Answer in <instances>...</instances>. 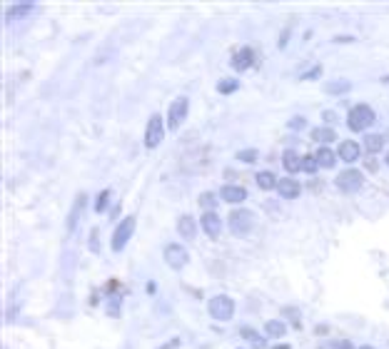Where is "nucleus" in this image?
Returning a JSON list of instances; mask_svg holds the SVG:
<instances>
[{
    "instance_id": "dca6fc26",
    "label": "nucleus",
    "mask_w": 389,
    "mask_h": 349,
    "mask_svg": "<svg viewBox=\"0 0 389 349\" xmlns=\"http://www.w3.org/2000/svg\"><path fill=\"white\" fill-rule=\"evenodd\" d=\"M240 337H242V339H245L252 349H265L267 347V337H265V334H260L257 330H252V327H247V324H245V327H240Z\"/></svg>"
},
{
    "instance_id": "6ab92c4d",
    "label": "nucleus",
    "mask_w": 389,
    "mask_h": 349,
    "mask_svg": "<svg viewBox=\"0 0 389 349\" xmlns=\"http://www.w3.org/2000/svg\"><path fill=\"white\" fill-rule=\"evenodd\" d=\"M33 8H35V3H15V5H10V8L5 10V20H8V23H13V20L25 18Z\"/></svg>"
},
{
    "instance_id": "20e7f679",
    "label": "nucleus",
    "mask_w": 389,
    "mask_h": 349,
    "mask_svg": "<svg viewBox=\"0 0 389 349\" xmlns=\"http://www.w3.org/2000/svg\"><path fill=\"white\" fill-rule=\"evenodd\" d=\"M135 225H137L135 214H127V217L117 225L115 232H113V237H110V247H113V252H122V250H125V245L130 242V237L135 234Z\"/></svg>"
},
{
    "instance_id": "c9c22d12",
    "label": "nucleus",
    "mask_w": 389,
    "mask_h": 349,
    "mask_svg": "<svg viewBox=\"0 0 389 349\" xmlns=\"http://www.w3.org/2000/svg\"><path fill=\"white\" fill-rule=\"evenodd\" d=\"M322 120H325V125H330V127H332V122L337 120V115H334L332 110H325V113H322Z\"/></svg>"
},
{
    "instance_id": "4c0bfd02",
    "label": "nucleus",
    "mask_w": 389,
    "mask_h": 349,
    "mask_svg": "<svg viewBox=\"0 0 389 349\" xmlns=\"http://www.w3.org/2000/svg\"><path fill=\"white\" fill-rule=\"evenodd\" d=\"M290 40V33H282V40H279V48H285V42Z\"/></svg>"
},
{
    "instance_id": "f3484780",
    "label": "nucleus",
    "mask_w": 389,
    "mask_h": 349,
    "mask_svg": "<svg viewBox=\"0 0 389 349\" xmlns=\"http://www.w3.org/2000/svg\"><path fill=\"white\" fill-rule=\"evenodd\" d=\"M312 140L319 142V147H330V142L337 140V133H334V127H330V125H319V127L312 130Z\"/></svg>"
},
{
    "instance_id": "5701e85b",
    "label": "nucleus",
    "mask_w": 389,
    "mask_h": 349,
    "mask_svg": "<svg viewBox=\"0 0 389 349\" xmlns=\"http://www.w3.org/2000/svg\"><path fill=\"white\" fill-rule=\"evenodd\" d=\"M350 90H352V82L344 78L330 80V82L325 85V93H327V95H347Z\"/></svg>"
},
{
    "instance_id": "cd10ccee",
    "label": "nucleus",
    "mask_w": 389,
    "mask_h": 349,
    "mask_svg": "<svg viewBox=\"0 0 389 349\" xmlns=\"http://www.w3.org/2000/svg\"><path fill=\"white\" fill-rule=\"evenodd\" d=\"M200 205H202L205 212H210V210H214V205H217V197H214L212 192H202L200 194Z\"/></svg>"
},
{
    "instance_id": "f257e3e1",
    "label": "nucleus",
    "mask_w": 389,
    "mask_h": 349,
    "mask_svg": "<svg viewBox=\"0 0 389 349\" xmlns=\"http://www.w3.org/2000/svg\"><path fill=\"white\" fill-rule=\"evenodd\" d=\"M374 110H372L367 102H359V105H354L350 113H347V127H350L352 133H367V127L374 125Z\"/></svg>"
},
{
    "instance_id": "473e14b6",
    "label": "nucleus",
    "mask_w": 389,
    "mask_h": 349,
    "mask_svg": "<svg viewBox=\"0 0 389 349\" xmlns=\"http://www.w3.org/2000/svg\"><path fill=\"white\" fill-rule=\"evenodd\" d=\"M305 125H307V120H305L302 115H297V117H292V120H287V127H290V130H302Z\"/></svg>"
},
{
    "instance_id": "f8f14e48",
    "label": "nucleus",
    "mask_w": 389,
    "mask_h": 349,
    "mask_svg": "<svg viewBox=\"0 0 389 349\" xmlns=\"http://www.w3.org/2000/svg\"><path fill=\"white\" fill-rule=\"evenodd\" d=\"M110 290H113V292H107V297H105V310H107V314H110V317H120V312H122V299H125V292L117 287V282H113V285H110Z\"/></svg>"
},
{
    "instance_id": "1a4fd4ad",
    "label": "nucleus",
    "mask_w": 389,
    "mask_h": 349,
    "mask_svg": "<svg viewBox=\"0 0 389 349\" xmlns=\"http://www.w3.org/2000/svg\"><path fill=\"white\" fill-rule=\"evenodd\" d=\"M187 259H190V254H187V250H185L182 245L172 242V245L165 247V262H167L170 270H182V267L187 265Z\"/></svg>"
},
{
    "instance_id": "79ce46f5",
    "label": "nucleus",
    "mask_w": 389,
    "mask_h": 349,
    "mask_svg": "<svg viewBox=\"0 0 389 349\" xmlns=\"http://www.w3.org/2000/svg\"><path fill=\"white\" fill-rule=\"evenodd\" d=\"M237 349H245V347H237Z\"/></svg>"
},
{
    "instance_id": "e433bc0d",
    "label": "nucleus",
    "mask_w": 389,
    "mask_h": 349,
    "mask_svg": "<svg viewBox=\"0 0 389 349\" xmlns=\"http://www.w3.org/2000/svg\"><path fill=\"white\" fill-rule=\"evenodd\" d=\"M177 344H180V339H172V342H167V344H162V347H157V349H175Z\"/></svg>"
},
{
    "instance_id": "39448f33",
    "label": "nucleus",
    "mask_w": 389,
    "mask_h": 349,
    "mask_svg": "<svg viewBox=\"0 0 389 349\" xmlns=\"http://www.w3.org/2000/svg\"><path fill=\"white\" fill-rule=\"evenodd\" d=\"M187 113H190V100H187V95L175 97L172 105L167 107V130L175 133L177 127L187 120Z\"/></svg>"
},
{
    "instance_id": "c756f323",
    "label": "nucleus",
    "mask_w": 389,
    "mask_h": 349,
    "mask_svg": "<svg viewBox=\"0 0 389 349\" xmlns=\"http://www.w3.org/2000/svg\"><path fill=\"white\" fill-rule=\"evenodd\" d=\"M257 150H252V147H250V150H240V152H237V160H240V162H247V165H252L254 160H257Z\"/></svg>"
},
{
    "instance_id": "bb28decb",
    "label": "nucleus",
    "mask_w": 389,
    "mask_h": 349,
    "mask_svg": "<svg viewBox=\"0 0 389 349\" xmlns=\"http://www.w3.org/2000/svg\"><path fill=\"white\" fill-rule=\"evenodd\" d=\"M110 190H100V194H97V200H95V212H105V207L110 205Z\"/></svg>"
},
{
    "instance_id": "a19ab883",
    "label": "nucleus",
    "mask_w": 389,
    "mask_h": 349,
    "mask_svg": "<svg viewBox=\"0 0 389 349\" xmlns=\"http://www.w3.org/2000/svg\"><path fill=\"white\" fill-rule=\"evenodd\" d=\"M384 162H387V167H389V152H387V155H384Z\"/></svg>"
},
{
    "instance_id": "b1692460",
    "label": "nucleus",
    "mask_w": 389,
    "mask_h": 349,
    "mask_svg": "<svg viewBox=\"0 0 389 349\" xmlns=\"http://www.w3.org/2000/svg\"><path fill=\"white\" fill-rule=\"evenodd\" d=\"M282 167L287 170V174L299 172V170H302V157L297 155V152H292V150H287V152L282 155Z\"/></svg>"
},
{
    "instance_id": "2eb2a0df",
    "label": "nucleus",
    "mask_w": 389,
    "mask_h": 349,
    "mask_svg": "<svg viewBox=\"0 0 389 349\" xmlns=\"http://www.w3.org/2000/svg\"><path fill=\"white\" fill-rule=\"evenodd\" d=\"M359 155H362V147H359L354 140H344V142H339V147H337V157L344 160V162H357Z\"/></svg>"
},
{
    "instance_id": "ea45409f",
    "label": "nucleus",
    "mask_w": 389,
    "mask_h": 349,
    "mask_svg": "<svg viewBox=\"0 0 389 349\" xmlns=\"http://www.w3.org/2000/svg\"><path fill=\"white\" fill-rule=\"evenodd\" d=\"M357 349H374V347H370V344H362V347H357Z\"/></svg>"
},
{
    "instance_id": "9d476101",
    "label": "nucleus",
    "mask_w": 389,
    "mask_h": 349,
    "mask_svg": "<svg viewBox=\"0 0 389 349\" xmlns=\"http://www.w3.org/2000/svg\"><path fill=\"white\" fill-rule=\"evenodd\" d=\"M200 227H202V232L207 234L210 239H217L220 234H222V220H220V214L210 210V212H202L200 217Z\"/></svg>"
},
{
    "instance_id": "a878e982",
    "label": "nucleus",
    "mask_w": 389,
    "mask_h": 349,
    "mask_svg": "<svg viewBox=\"0 0 389 349\" xmlns=\"http://www.w3.org/2000/svg\"><path fill=\"white\" fill-rule=\"evenodd\" d=\"M237 90H240V80L237 78H225L217 82V93H220V95H232Z\"/></svg>"
},
{
    "instance_id": "7ed1b4c3",
    "label": "nucleus",
    "mask_w": 389,
    "mask_h": 349,
    "mask_svg": "<svg viewBox=\"0 0 389 349\" xmlns=\"http://www.w3.org/2000/svg\"><path fill=\"white\" fill-rule=\"evenodd\" d=\"M207 312L214 322H230L234 317V302L227 294H214L207 299Z\"/></svg>"
},
{
    "instance_id": "ddd939ff",
    "label": "nucleus",
    "mask_w": 389,
    "mask_h": 349,
    "mask_svg": "<svg viewBox=\"0 0 389 349\" xmlns=\"http://www.w3.org/2000/svg\"><path fill=\"white\" fill-rule=\"evenodd\" d=\"M277 194L282 200H297L302 194V185L294 180V177H282L279 185H277Z\"/></svg>"
},
{
    "instance_id": "4be33fe9",
    "label": "nucleus",
    "mask_w": 389,
    "mask_h": 349,
    "mask_svg": "<svg viewBox=\"0 0 389 349\" xmlns=\"http://www.w3.org/2000/svg\"><path fill=\"white\" fill-rule=\"evenodd\" d=\"M285 334H287V324H285L282 319H267V322H265V337L282 339Z\"/></svg>"
},
{
    "instance_id": "c85d7f7f",
    "label": "nucleus",
    "mask_w": 389,
    "mask_h": 349,
    "mask_svg": "<svg viewBox=\"0 0 389 349\" xmlns=\"http://www.w3.org/2000/svg\"><path fill=\"white\" fill-rule=\"evenodd\" d=\"M302 170L307 174H314L317 170H319V165H317V157L314 155H307V157H302Z\"/></svg>"
},
{
    "instance_id": "7c9ffc66",
    "label": "nucleus",
    "mask_w": 389,
    "mask_h": 349,
    "mask_svg": "<svg viewBox=\"0 0 389 349\" xmlns=\"http://www.w3.org/2000/svg\"><path fill=\"white\" fill-rule=\"evenodd\" d=\"M282 314H287V317H290V322L294 324V327H299V324H302V319H299V310H297V307H285Z\"/></svg>"
},
{
    "instance_id": "2f4dec72",
    "label": "nucleus",
    "mask_w": 389,
    "mask_h": 349,
    "mask_svg": "<svg viewBox=\"0 0 389 349\" xmlns=\"http://www.w3.org/2000/svg\"><path fill=\"white\" fill-rule=\"evenodd\" d=\"M319 75H322V65H314L310 70H305V73L299 75V80H317Z\"/></svg>"
},
{
    "instance_id": "f03ea898",
    "label": "nucleus",
    "mask_w": 389,
    "mask_h": 349,
    "mask_svg": "<svg viewBox=\"0 0 389 349\" xmlns=\"http://www.w3.org/2000/svg\"><path fill=\"white\" fill-rule=\"evenodd\" d=\"M227 225H230V232L234 237H247L254 230V212L252 210H245V207H237V210L230 212Z\"/></svg>"
},
{
    "instance_id": "423d86ee",
    "label": "nucleus",
    "mask_w": 389,
    "mask_h": 349,
    "mask_svg": "<svg viewBox=\"0 0 389 349\" xmlns=\"http://www.w3.org/2000/svg\"><path fill=\"white\" fill-rule=\"evenodd\" d=\"M334 185H337V190H342V192H347V194L359 192L362 185H364V174L359 172V170H354V167H347V170H342V172L337 174Z\"/></svg>"
},
{
    "instance_id": "6e6552de",
    "label": "nucleus",
    "mask_w": 389,
    "mask_h": 349,
    "mask_svg": "<svg viewBox=\"0 0 389 349\" xmlns=\"http://www.w3.org/2000/svg\"><path fill=\"white\" fill-rule=\"evenodd\" d=\"M254 60H257V55H254V48H250V45H242V48H237V50H234V55L230 58V65H232L234 73H247V70L254 65Z\"/></svg>"
},
{
    "instance_id": "412c9836",
    "label": "nucleus",
    "mask_w": 389,
    "mask_h": 349,
    "mask_svg": "<svg viewBox=\"0 0 389 349\" xmlns=\"http://www.w3.org/2000/svg\"><path fill=\"white\" fill-rule=\"evenodd\" d=\"M314 157H317V165L319 167H325V170H332L334 165H337V152L334 150H330V147H319L317 152H314Z\"/></svg>"
},
{
    "instance_id": "393cba45",
    "label": "nucleus",
    "mask_w": 389,
    "mask_h": 349,
    "mask_svg": "<svg viewBox=\"0 0 389 349\" xmlns=\"http://www.w3.org/2000/svg\"><path fill=\"white\" fill-rule=\"evenodd\" d=\"M384 147V135L382 133H370V135H364V150L374 155V152H379Z\"/></svg>"
},
{
    "instance_id": "0eeeda50",
    "label": "nucleus",
    "mask_w": 389,
    "mask_h": 349,
    "mask_svg": "<svg viewBox=\"0 0 389 349\" xmlns=\"http://www.w3.org/2000/svg\"><path fill=\"white\" fill-rule=\"evenodd\" d=\"M162 140H165V122H162V115L155 113V115H150L147 125H145V147L155 150Z\"/></svg>"
},
{
    "instance_id": "a211bd4d",
    "label": "nucleus",
    "mask_w": 389,
    "mask_h": 349,
    "mask_svg": "<svg viewBox=\"0 0 389 349\" xmlns=\"http://www.w3.org/2000/svg\"><path fill=\"white\" fill-rule=\"evenodd\" d=\"M177 234L185 237V239H194V234H197V222H194L190 214H182V217L177 220Z\"/></svg>"
},
{
    "instance_id": "72a5a7b5",
    "label": "nucleus",
    "mask_w": 389,
    "mask_h": 349,
    "mask_svg": "<svg viewBox=\"0 0 389 349\" xmlns=\"http://www.w3.org/2000/svg\"><path fill=\"white\" fill-rule=\"evenodd\" d=\"M90 250H93V252H100V234H97V230L90 232Z\"/></svg>"
},
{
    "instance_id": "aec40b11",
    "label": "nucleus",
    "mask_w": 389,
    "mask_h": 349,
    "mask_svg": "<svg viewBox=\"0 0 389 349\" xmlns=\"http://www.w3.org/2000/svg\"><path fill=\"white\" fill-rule=\"evenodd\" d=\"M254 182H257V187H260V190H265V192L277 190V185H279V180H277V177H274V172H270V170L257 172V174H254Z\"/></svg>"
},
{
    "instance_id": "58836bf2",
    "label": "nucleus",
    "mask_w": 389,
    "mask_h": 349,
    "mask_svg": "<svg viewBox=\"0 0 389 349\" xmlns=\"http://www.w3.org/2000/svg\"><path fill=\"white\" fill-rule=\"evenodd\" d=\"M272 349H290V344H277V347H272Z\"/></svg>"
},
{
    "instance_id": "f704fd0d",
    "label": "nucleus",
    "mask_w": 389,
    "mask_h": 349,
    "mask_svg": "<svg viewBox=\"0 0 389 349\" xmlns=\"http://www.w3.org/2000/svg\"><path fill=\"white\" fill-rule=\"evenodd\" d=\"M330 347L332 349H354V344H352L350 339H337V342H332Z\"/></svg>"
},
{
    "instance_id": "4468645a",
    "label": "nucleus",
    "mask_w": 389,
    "mask_h": 349,
    "mask_svg": "<svg viewBox=\"0 0 389 349\" xmlns=\"http://www.w3.org/2000/svg\"><path fill=\"white\" fill-rule=\"evenodd\" d=\"M220 200H222V202H227V205H240V202H245V200H247V190H245V187H240V185H222V190H220Z\"/></svg>"
},
{
    "instance_id": "9b49d317",
    "label": "nucleus",
    "mask_w": 389,
    "mask_h": 349,
    "mask_svg": "<svg viewBox=\"0 0 389 349\" xmlns=\"http://www.w3.org/2000/svg\"><path fill=\"white\" fill-rule=\"evenodd\" d=\"M85 207H88V194L80 192L78 197H75V202H73V207H70L68 222H65V227H68V234L75 232V227H78V222H80V217H82V212H85Z\"/></svg>"
}]
</instances>
